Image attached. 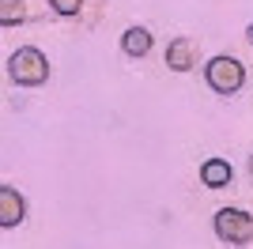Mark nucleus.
<instances>
[{
	"instance_id": "obj_1",
	"label": "nucleus",
	"mask_w": 253,
	"mask_h": 249,
	"mask_svg": "<svg viewBox=\"0 0 253 249\" xmlns=\"http://www.w3.org/2000/svg\"><path fill=\"white\" fill-rule=\"evenodd\" d=\"M8 80L15 87H42L49 80V61H45L42 49H34V45H23L8 57Z\"/></svg>"
},
{
	"instance_id": "obj_2",
	"label": "nucleus",
	"mask_w": 253,
	"mask_h": 249,
	"mask_svg": "<svg viewBox=\"0 0 253 249\" xmlns=\"http://www.w3.org/2000/svg\"><path fill=\"white\" fill-rule=\"evenodd\" d=\"M204 80H208V87L215 94H238L246 83V68L234 57H211L204 64Z\"/></svg>"
},
{
	"instance_id": "obj_3",
	"label": "nucleus",
	"mask_w": 253,
	"mask_h": 249,
	"mask_svg": "<svg viewBox=\"0 0 253 249\" xmlns=\"http://www.w3.org/2000/svg\"><path fill=\"white\" fill-rule=\"evenodd\" d=\"M215 234L227 246H250L253 242V215L242 208H219L215 211Z\"/></svg>"
},
{
	"instance_id": "obj_4",
	"label": "nucleus",
	"mask_w": 253,
	"mask_h": 249,
	"mask_svg": "<svg viewBox=\"0 0 253 249\" xmlns=\"http://www.w3.org/2000/svg\"><path fill=\"white\" fill-rule=\"evenodd\" d=\"M23 219H27V204H23V197L11 185H0V227L11 230V227H19Z\"/></svg>"
},
{
	"instance_id": "obj_5",
	"label": "nucleus",
	"mask_w": 253,
	"mask_h": 249,
	"mask_svg": "<svg viewBox=\"0 0 253 249\" xmlns=\"http://www.w3.org/2000/svg\"><path fill=\"white\" fill-rule=\"evenodd\" d=\"M197 64V42L193 38H174L167 45V68L170 72H189Z\"/></svg>"
},
{
	"instance_id": "obj_6",
	"label": "nucleus",
	"mask_w": 253,
	"mask_h": 249,
	"mask_svg": "<svg viewBox=\"0 0 253 249\" xmlns=\"http://www.w3.org/2000/svg\"><path fill=\"white\" fill-rule=\"evenodd\" d=\"M231 177H234V166L227 163V159H204V166H201V181H204L208 189L231 185Z\"/></svg>"
},
{
	"instance_id": "obj_7",
	"label": "nucleus",
	"mask_w": 253,
	"mask_h": 249,
	"mask_svg": "<svg viewBox=\"0 0 253 249\" xmlns=\"http://www.w3.org/2000/svg\"><path fill=\"white\" fill-rule=\"evenodd\" d=\"M121 49H125L128 57H148V53H151V31H144V27H128V31L121 34Z\"/></svg>"
},
{
	"instance_id": "obj_8",
	"label": "nucleus",
	"mask_w": 253,
	"mask_h": 249,
	"mask_svg": "<svg viewBox=\"0 0 253 249\" xmlns=\"http://www.w3.org/2000/svg\"><path fill=\"white\" fill-rule=\"evenodd\" d=\"M27 19V4L23 0H0V23L4 27H19Z\"/></svg>"
},
{
	"instance_id": "obj_9",
	"label": "nucleus",
	"mask_w": 253,
	"mask_h": 249,
	"mask_svg": "<svg viewBox=\"0 0 253 249\" xmlns=\"http://www.w3.org/2000/svg\"><path fill=\"white\" fill-rule=\"evenodd\" d=\"M49 8L57 15H80L84 11V0H49Z\"/></svg>"
},
{
	"instance_id": "obj_10",
	"label": "nucleus",
	"mask_w": 253,
	"mask_h": 249,
	"mask_svg": "<svg viewBox=\"0 0 253 249\" xmlns=\"http://www.w3.org/2000/svg\"><path fill=\"white\" fill-rule=\"evenodd\" d=\"M246 38H250V45H253V23H250V27H246Z\"/></svg>"
},
{
	"instance_id": "obj_11",
	"label": "nucleus",
	"mask_w": 253,
	"mask_h": 249,
	"mask_svg": "<svg viewBox=\"0 0 253 249\" xmlns=\"http://www.w3.org/2000/svg\"><path fill=\"white\" fill-rule=\"evenodd\" d=\"M250 174H253V155H250Z\"/></svg>"
}]
</instances>
